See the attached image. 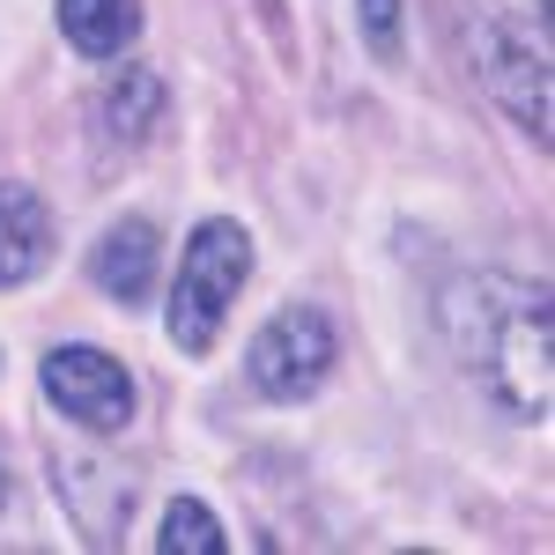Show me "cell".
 <instances>
[{
  "label": "cell",
  "instance_id": "obj_1",
  "mask_svg": "<svg viewBox=\"0 0 555 555\" xmlns=\"http://www.w3.org/2000/svg\"><path fill=\"white\" fill-rule=\"evenodd\" d=\"M444 341L504 415L518 423H548V400H555V304H548V282H518V274H460L444 304Z\"/></svg>",
  "mask_w": 555,
  "mask_h": 555
},
{
  "label": "cell",
  "instance_id": "obj_2",
  "mask_svg": "<svg viewBox=\"0 0 555 555\" xmlns=\"http://www.w3.org/2000/svg\"><path fill=\"white\" fill-rule=\"evenodd\" d=\"M253 282V230L237 215H208L193 237H185V259H178L171 304H164V334L178 341V356H208L230 326V304Z\"/></svg>",
  "mask_w": 555,
  "mask_h": 555
},
{
  "label": "cell",
  "instance_id": "obj_3",
  "mask_svg": "<svg viewBox=\"0 0 555 555\" xmlns=\"http://www.w3.org/2000/svg\"><path fill=\"white\" fill-rule=\"evenodd\" d=\"M474 67H481L489 96L548 149V0H533V15L489 8L474 23Z\"/></svg>",
  "mask_w": 555,
  "mask_h": 555
},
{
  "label": "cell",
  "instance_id": "obj_4",
  "mask_svg": "<svg viewBox=\"0 0 555 555\" xmlns=\"http://www.w3.org/2000/svg\"><path fill=\"white\" fill-rule=\"evenodd\" d=\"M334 356H341L334 319L319 304H282L253 334V348H245V378H253V392L297 408V400H311L319 385L334 378Z\"/></svg>",
  "mask_w": 555,
  "mask_h": 555
},
{
  "label": "cell",
  "instance_id": "obj_5",
  "mask_svg": "<svg viewBox=\"0 0 555 555\" xmlns=\"http://www.w3.org/2000/svg\"><path fill=\"white\" fill-rule=\"evenodd\" d=\"M38 378H44V400H52L67 423L96 429V437H112V429L133 423V378H127V363L104 356V348H89V341L52 348Z\"/></svg>",
  "mask_w": 555,
  "mask_h": 555
},
{
  "label": "cell",
  "instance_id": "obj_6",
  "mask_svg": "<svg viewBox=\"0 0 555 555\" xmlns=\"http://www.w3.org/2000/svg\"><path fill=\"white\" fill-rule=\"evenodd\" d=\"M156 267H164V237H156L149 215H119V222L89 245V282H96L112 304H127V311H133V304H149Z\"/></svg>",
  "mask_w": 555,
  "mask_h": 555
},
{
  "label": "cell",
  "instance_id": "obj_7",
  "mask_svg": "<svg viewBox=\"0 0 555 555\" xmlns=\"http://www.w3.org/2000/svg\"><path fill=\"white\" fill-rule=\"evenodd\" d=\"M44 259H52V208L23 178H0V289L44 274Z\"/></svg>",
  "mask_w": 555,
  "mask_h": 555
},
{
  "label": "cell",
  "instance_id": "obj_8",
  "mask_svg": "<svg viewBox=\"0 0 555 555\" xmlns=\"http://www.w3.org/2000/svg\"><path fill=\"white\" fill-rule=\"evenodd\" d=\"M60 38L82 60H119L141 38V0H60Z\"/></svg>",
  "mask_w": 555,
  "mask_h": 555
},
{
  "label": "cell",
  "instance_id": "obj_9",
  "mask_svg": "<svg viewBox=\"0 0 555 555\" xmlns=\"http://www.w3.org/2000/svg\"><path fill=\"white\" fill-rule=\"evenodd\" d=\"M104 133H119V141H149L156 133V119H164V82L149 75V67H133V60H119V82L104 89Z\"/></svg>",
  "mask_w": 555,
  "mask_h": 555
},
{
  "label": "cell",
  "instance_id": "obj_10",
  "mask_svg": "<svg viewBox=\"0 0 555 555\" xmlns=\"http://www.w3.org/2000/svg\"><path fill=\"white\" fill-rule=\"evenodd\" d=\"M156 548H164V555H222L230 541H222V526H215V512L201 504V496H178L171 512H164Z\"/></svg>",
  "mask_w": 555,
  "mask_h": 555
},
{
  "label": "cell",
  "instance_id": "obj_11",
  "mask_svg": "<svg viewBox=\"0 0 555 555\" xmlns=\"http://www.w3.org/2000/svg\"><path fill=\"white\" fill-rule=\"evenodd\" d=\"M363 15V38H371V60L400 67V0H356Z\"/></svg>",
  "mask_w": 555,
  "mask_h": 555
},
{
  "label": "cell",
  "instance_id": "obj_12",
  "mask_svg": "<svg viewBox=\"0 0 555 555\" xmlns=\"http://www.w3.org/2000/svg\"><path fill=\"white\" fill-rule=\"evenodd\" d=\"M0 512H8V467H0Z\"/></svg>",
  "mask_w": 555,
  "mask_h": 555
}]
</instances>
